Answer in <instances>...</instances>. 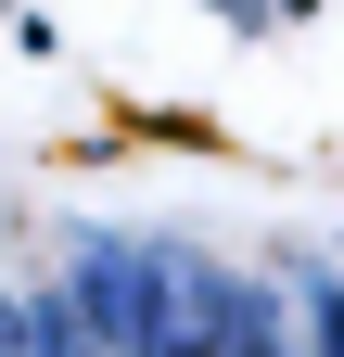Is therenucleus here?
<instances>
[{"label": "nucleus", "mask_w": 344, "mask_h": 357, "mask_svg": "<svg viewBox=\"0 0 344 357\" xmlns=\"http://www.w3.org/2000/svg\"><path fill=\"white\" fill-rule=\"evenodd\" d=\"M0 357H26V294L0 281Z\"/></svg>", "instance_id": "f257e3e1"}, {"label": "nucleus", "mask_w": 344, "mask_h": 357, "mask_svg": "<svg viewBox=\"0 0 344 357\" xmlns=\"http://www.w3.org/2000/svg\"><path fill=\"white\" fill-rule=\"evenodd\" d=\"M217 13H242V26H268V13H306V0H217Z\"/></svg>", "instance_id": "f03ea898"}]
</instances>
